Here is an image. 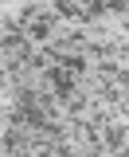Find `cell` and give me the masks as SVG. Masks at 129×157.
<instances>
[{"instance_id":"1","label":"cell","mask_w":129,"mask_h":157,"mask_svg":"<svg viewBox=\"0 0 129 157\" xmlns=\"http://www.w3.org/2000/svg\"><path fill=\"white\" fill-rule=\"evenodd\" d=\"M113 157H129V145H125V149H117V153H113Z\"/></svg>"}]
</instances>
